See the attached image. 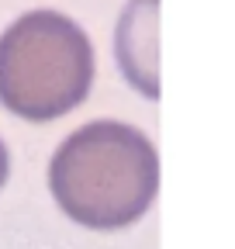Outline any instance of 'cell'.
<instances>
[{"instance_id":"cell-1","label":"cell","mask_w":235,"mask_h":249,"mask_svg":"<svg viewBox=\"0 0 235 249\" xmlns=\"http://www.w3.org/2000/svg\"><path fill=\"white\" fill-rule=\"evenodd\" d=\"M55 204L86 229H128L159 194V152L142 128L90 121L55 149L49 163Z\"/></svg>"},{"instance_id":"cell-2","label":"cell","mask_w":235,"mask_h":249,"mask_svg":"<svg viewBox=\"0 0 235 249\" xmlns=\"http://www.w3.org/2000/svg\"><path fill=\"white\" fill-rule=\"evenodd\" d=\"M94 83V45L59 11H28L0 35V104L24 121L73 111Z\"/></svg>"},{"instance_id":"cell-3","label":"cell","mask_w":235,"mask_h":249,"mask_svg":"<svg viewBox=\"0 0 235 249\" xmlns=\"http://www.w3.org/2000/svg\"><path fill=\"white\" fill-rule=\"evenodd\" d=\"M156 14L159 0H132L118 28V59L125 76L145 93L159 97V70H156Z\"/></svg>"},{"instance_id":"cell-4","label":"cell","mask_w":235,"mask_h":249,"mask_svg":"<svg viewBox=\"0 0 235 249\" xmlns=\"http://www.w3.org/2000/svg\"><path fill=\"white\" fill-rule=\"evenodd\" d=\"M7 173H11V152H7L4 139H0V187L7 183Z\"/></svg>"}]
</instances>
